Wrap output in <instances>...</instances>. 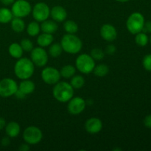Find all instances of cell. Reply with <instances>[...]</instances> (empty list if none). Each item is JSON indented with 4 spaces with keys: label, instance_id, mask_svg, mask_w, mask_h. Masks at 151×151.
I'll return each instance as SVG.
<instances>
[{
    "label": "cell",
    "instance_id": "1",
    "mask_svg": "<svg viewBox=\"0 0 151 151\" xmlns=\"http://www.w3.org/2000/svg\"><path fill=\"white\" fill-rule=\"evenodd\" d=\"M35 65L30 59L21 58L18 59L14 66V73L20 80L29 79L35 72Z\"/></svg>",
    "mask_w": 151,
    "mask_h": 151
},
{
    "label": "cell",
    "instance_id": "2",
    "mask_svg": "<svg viewBox=\"0 0 151 151\" xmlns=\"http://www.w3.org/2000/svg\"><path fill=\"white\" fill-rule=\"evenodd\" d=\"M74 90L70 83L59 81L53 87V97L60 103H68L74 97Z\"/></svg>",
    "mask_w": 151,
    "mask_h": 151
},
{
    "label": "cell",
    "instance_id": "3",
    "mask_svg": "<svg viewBox=\"0 0 151 151\" xmlns=\"http://www.w3.org/2000/svg\"><path fill=\"white\" fill-rule=\"evenodd\" d=\"M60 44L63 51L71 55L79 53L83 47L82 41L75 34H65L62 37Z\"/></svg>",
    "mask_w": 151,
    "mask_h": 151
},
{
    "label": "cell",
    "instance_id": "4",
    "mask_svg": "<svg viewBox=\"0 0 151 151\" xmlns=\"http://www.w3.org/2000/svg\"><path fill=\"white\" fill-rule=\"evenodd\" d=\"M145 19L144 16L139 12H134L128 16L126 21V27L128 32L133 35L142 32Z\"/></svg>",
    "mask_w": 151,
    "mask_h": 151
},
{
    "label": "cell",
    "instance_id": "5",
    "mask_svg": "<svg viewBox=\"0 0 151 151\" xmlns=\"http://www.w3.org/2000/svg\"><path fill=\"white\" fill-rule=\"evenodd\" d=\"M75 66L80 72L88 75L94 70L95 66V60L90 55L83 53L77 57L75 60Z\"/></svg>",
    "mask_w": 151,
    "mask_h": 151
},
{
    "label": "cell",
    "instance_id": "6",
    "mask_svg": "<svg viewBox=\"0 0 151 151\" xmlns=\"http://www.w3.org/2000/svg\"><path fill=\"white\" fill-rule=\"evenodd\" d=\"M13 17H27L32 12V6L27 0H16L12 4L11 8Z\"/></svg>",
    "mask_w": 151,
    "mask_h": 151
},
{
    "label": "cell",
    "instance_id": "7",
    "mask_svg": "<svg viewBox=\"0 0 151 151\" xmlns=\"http://www.w3.org/2000/svg\"><path fill=\"white\" fill-rule=\"evenodd\" d=\"M43 138L42 131L36 126H29L24 129L23 132V139L27 144L37 145Z\"/></svg>",
    "mask_w": 151,
    "mask_h": 151
},
{
    "label": "cell",
    "instance_id": "8",
    "mask_svg": "<svg viewBox=\"0 0 151 151\" xmlns=\"http://www.w3.org/2000/svg\"><path fill=\"white\" fill-rule=\"evenodd\" d=\"M19 88L16 81L12 78H4L0 81V97H9L13 96Z\"/></svg>",
    "mask_w": 151,
    "mask_h": 151
},
{
    "label": "cell",
    "instance_id": "9",
    "mask_svg": "<svg viewBox=\"0 0 151 151\" xmlns=\"http://www.w3.org/2000/svg\"><path fill=\"white\" fill-rule=\"evenodd\" d=\"M31 13L35 21L42 22L50 16V8L45 2H38L32 8Z\"/></svg>",
    "mask_w": 151,
    "mask_h": 151
},
{
    "label": "cell",
    "instance_id": "10",
    "mask_svg": "<svg viewBox=\"0 0 151 151\" xmlns=\"http://www.w3.org/2000/svg\"><path fill=\"white\" fill-rule=\"evenodd\" d=\"M48 53L43 47H35L30 52V60L38 67L46 66L48 62Z\"/></svg>",
    "mask_w": 151,
    "mask_h": 151
},
{
    "label": "cell",
    "instance_id": "11",
    "mask_svg": "<svg viewBox=\"0 0 151 151\" xmlns=\"http://www.w3.org/2000/svg\"><path fill=\"white\" fill-rule=\"evenodd\" d=\"M60 71L52 66L45 67L41 72V78L45 83L48 85H55L60 80Z\"/></svg>",
    "mask_w": 151,
    "mask_h": 151
},
{
    "label": "cell",
    "instance_id": "12",
    "mask_svg": "<svg viewBox=\"0 0 151 151\" xmlns=\"http://www.w3.org/2000/svg\"><path fill=\"white\" fill-rule=\"evenodd\" d=\"M86 107V102L81 97H73L67 105V110L72 115H78L82 113Z\"/></svg>",
    "mask_w": 151,
    "mask_h": 151
},
{
    "label": "cell",
    "instance_id": "13",
    "mask_svg": "<svg viewBox=\"0 0 151 151\" xmlns=\"http://www.w3.org/2000/svg\"><path fill=\"white\" fill-rule=\"evenodd\" d=\"M100 35L105 41L112 42L117 37V31L114 26L111 24H105L100 28Z\"/></svg>",
    "mask_w": 151,
    "mask_h": 151
},
{
    "label": "cell",
    "instance_id": "14",
    "mask_svg": "<svg viewBox=\"0 0 151 151\" xmlns=\"http://www.w3.org/2000/svg\"><path fill=\"white\" fill-rule=\"evenodd\" d=\"M85 129L90 134H98L103 129V122L99 118H90L86 121Z\"/></svg>",
    "mask_w": 151,
    "mask_h": 151
},
{
    "label": "cell",
    "instance_id": "15",
    "mask_svg": "<svg viewBox=\"0 0 151 151\" xmlns=\"http://www.w3.org/2000/svg\"><path fill=\"white\" fill-rule=\"evenodd\" d=\"M50 16L56 22H63L67 18V12L62 6H55L50 9Z\"/></svg>",
    "mask_w": 151,
    "mask_h": 151
},
{
    "label": "cell",
    "instance_id": "16",
    "mask_svg": "<svg viewBox=\"0 0 151 151\" xmlns=\"http://www.w3.org/2000/svg\"><path fill=\"white\" fill-rule=\"evenodd\" d=\"M5 132L6 134L10 138H14V137H18L20 134L21 127L19 123L14 121L8 122L5 125Z\"/></svg>",
    "mask_w": 151,
    "mask_h": 151
},
{
    "label": "cell",
    "instance_id": "17",
    "mask_svg": "<svg viewBox=\"0 0 151 151\" xmlns=\"http://www.w3.org/2000/svg\"><path fill=\"white\" fill-rule=\"evenodd\" d=\"M58 29L57 22L54 20H47L41 22V30L43 32L49 34H53L56 32Z\"/></svg>",
    "mask_w": 151,
    "mask_h": 151
},
{
    "label": "cell",
    "instance_id": "18",
    "mask_svg": "<svg viewBox=\"0 0 151 151\" xmlns=\"http://www.w3.org/2000/svg\"><path fill=\"white\" fill-rule=\"evenodd\" d=\"M53 41H54V37L52 34L46 33V32L38 34V38H37V44L39 47H43V48L49 47L50 44H52Z\"/></svg>",
    "mask_w": 151,
    "mask_h": 151
},
{
    "label": "cell",
    "instance_id": "19",
    "mask_svg": "<svg viewBox=\"0 0 151 151\" xmlns=\"http://www.w3.org/2000/svg\"><path fill=\"white\" fill-rule=\"evenodd\" d=\"M19 89L24 93L25 95L30 94L35 91V85L34 82L29 79L22 80L19 85Z\"/></svg>",
    "mask_w": 151,
    "mask_h": 151
},
{
    "label": "cell",
    "instance_id": "20",
    "mask_svg": "<svg viewBox=\"0 0 151 151\" xmlns=\"http://www.w3.org/2000/svg\"><path fill=\"white\" fill-rule=\"evenodd\" d=\"M8 52L10 55L11 57L13 58L19 59L22 57L23 55V50H22V47H21L20 44L18 43H12L8 48Z\"/></svg>",
    "mask_w": 151,
    "mask_h": 151
},
{
    "label": "cell",
    "instance_id": "21",
    "mask_svg": "<svg viewBox=\"0 0 151 151\" xmlns=\"http://www.w3.org/2000/svg\"><path fill=\"white\" fill-rule=\"evenodd\" d=\"M11 23V28L14 32L20 33L22 32L26 28V25H25L24 22L22 18L15 17L13 18V19L10 22Z\"/></svg>",
    "mask_w": 151,
    "mask_h": 151
},
{
    "label": "cell",
    "instance_id": "22",
    "mask_svg": "<svg viewBox=\"0 0 151 151\" xmlns=\"http://www.w3.org/2000/svg\"><path fill=\"white\" fill-rule=\"evenodd\" d=\"M76 72V67L72 65H65L60 69V74L62 78L65 79H69L75 75Z\"/></svg>",
    "mask_w": 151,
    "mask_h": 151
},
{
    "label": "cell",
    "instance_id": "23",
    "mask_svg": "<svg viewBox=\"0 0 151 151\" xmlns=\"http://www.w3.org/2000/svg\"><path fill=\"white\" fill-rule=\"evenodd\" d=\"M13 18L11 10L7 7H1L0 8V23L7 24L10 23Z\"/></svg>",
    "mask_w": 151,
    "mask_h": 151
},
{
    "label": "cell",
    "instance_id": "24",
    "mask_svg": "<svg viewBox=\"0 0 151 151\" xmlns=\"http://www.w3.org/2000/svg\"><path fill=\"white\" fill-rule=\"evenodd\" d=\"M41 31V25L38 24V22H31L30 23L28 24L27 27V32L28 35L31 37H35L38 35Z\"/></svg>",
    "mask_w": 151,
    "mask_h": 151
},
{
    "label": "cell",
    "instance_id": "25",
    "mask_svg": "<svg viewBox=\"0 0 151 151\" xmlns=\"http://www.w3.org/2000/svg\"><path fill=\"white\" fill-rule=\"evenodd\" d=\"M63 51V48H62L60 44L54 43V44H52L50 45L48 52L51 57L55 58H58L62 54Z\"/></svg>",
    "mask_w": 151,
    "mask_h": 151
},
{
    "label": "cell",
    "instance_id": "26",
    "mask_svg": "<svg viewBox=\"0 0 151 151\" xmlns=\"http://www.w3.org/2000/svg\"><path fill=\"white\" fill-rule=\"evenodd\" d=\"M70 84L74 89H80L85 84V79L82 75H75L71 78Z\"/></svg>",
    "mask_w": 151,
    "mask_h": 151
},
{
    "label": "cell",
    "instance_id": "27",
    "mask_svg": "<svg viewBox=\"0 0 151 151\" xmlns=\"http://www.w3.org/2000/svg\"><path fill=\"white\" fill-rule=\"evenodd\" d=\"M94 75L99 78H103V77L106 76L109 72V67L106 64H99L97 66H94V70H93Z\"/></svg>",
    "mask_w": 151,
    "mask_h": 151
},
{
    "label": "cell",
    "instance_id": "28",
    "mask_svg": "<svg viewBox=\"0 0 151 151\" xmlns=\"http://www.w3.org/2000/svg\"><path fill=\"white\" fill-rule=\"evenodd\" d=\"M135 42L139 47H145L149 42L148 35L142 31L136 34Z\"/></svg>",
    "mask_w": 151,
    "mask_h": 151
},
{
    "label": "cell",
    "instance_id": "29",
    "mask_svg": "<svg viewBox=\"0 0 151 151\" xmlns=\"http://www.w3.org/2000/svg\"><path fill=\"white\" fill-rule=\"evenodd\" d=\"M63 28L67 33L75 34L78 31V24L74 22L73 20L66 21L63 24Z\"/></svg>",
    "mask_w": 151,
    "mask_h": 151
},
{
    "label": "cell",
    "instance_id": "30",
    "mask_svg": "<svg viewBox=\"0 0 151 151\" xmlns=\"http://www.w3.org/2000/svg\"><path fill=\"white\" fill-rule=\"evenodd\" d=\"M90 55L94 60H101L104 58L105 52L102 49L94 48L91 51Z\"/></svg>",
    "mask_w": 151,
    "mask_h": 151
},
{
    "label": "cell",
    "instance_id": "31",
    "mask_svg": "<svg viewBox=\"0 0 151 151\" xmlns=\"http://www.w3.org/2000/svg\"><path fill=\"white\" fill-rule=\"evenodd\" d=\"M20 45L22 47L23 51L27 52H29L32 51V49L34 48L33 43L32 42V41L28 38H24L21 41Z\"/></svg>",
    "mask_w": 151,
    "mask_h": 151
},
{
    "label": "cell",
    "instance_id": "32",
    "mask_svg": "<svg viewBox=\"0 0 151 151\" xmlns=\"http://www.w3.org/2000/svg\"><path fill=\"white\" fill-rule=\"evenodd\" d=\"M142 66L146 71L151 72V54L145 55L142 59Z\"/></svg>",
    "mask_w": 151,
    "mask_h": 151
},
{
    "label": "cell",
    "instance_id": "33",
    "mask_svg": "<svg viewBox=\"0 0 151 151\" xmlns=\"http://www.w3.org/2000/svg\"><path fill=\"white\" fill-rule=\"evenodd\" d=\"M142 32L145 33H151V21H147L145 22Z\"/></svg>",
    "mask_w": 151,
    "mask_h": 151
},
{
    "label": "cell",
    "instance_id": "34",
    "mask_svg": "<svg viewBox=\"0 0 151 151\" xmlns=\"http://www.w3.org/2000/svg\"><path fill=\"white\" fill-rule=\"evenodd\" d=\"M116 48L114 45L113 44H110V45L107 46L106 49V52L109 55H113L116 52Z\"/></svg>",
    "mask_w": 151,
    "mask_h": 151
},
{
    "label": "cell",
    "instance_id": "35",
    "mask_svg": "<svg viewBox=\"0 0 151 151\" xmlns=\"http://www.w3.org/2000/svg\"><path fill=\"white\" fill-rule=\"evenodd\" d=\"M143 122H144V125L146 128H151V114L146 116L145 117Z\"/></svg>",
    "mask_w": 151,
    "mask_h": 151
},
{
    "label": "cell",
    "instance_id": "36",
    "mask_svg": "<svg viewBox=\"0 0 151 151\" xmlns=\"http://www.w3.org/2000/svg\"><path fill=\"white\" fill-rule=\"evenodd\" d=\"M1 144L3 147H7L10 144V137L8 136L6 137H3L1 141Z\"/></svg>",
    "mask_w": 151,
    "mask_h": 151
},
{
    "label": "cell",
    "instance_id": "37",
    "mask_svg": "<svg viewBox=\"0 0 151 151\" xmlns=\"http://www.w3.org/2000/svg\"><path fill=\"white\" fill-rule=\"evenodd\" d=\"M14 95L16 96V98L19 99V100H22V99H24L25 97H26V96H27V95H25V94H24V93L22 92V91H21L19 89V88H18V90H17V91H16V92L15 93Z\"/></svg>",
    "mask_w": 151,
    "mask_h": 151
},
{
    "label": "cell",
    "instance_id": "38",
    "mask_svg": "<svg viewBox=\"0 0 151 151\" xmlns=\"http://www.w3.org/2000/svg\"><path fill=\"white\" fill-rule=\"evenodd\" d=\"M30 149L29 145L25 142V144H22L19 147V150L20 151H28Z\"/></svg>",
    "mask_w": 151,
    "mask_h": 151
},
{
    "label": "cell",
    "instance_id": "39",
    "mask_svg": "<svg viewBox=\"0 0 151 151\" xmlns=\"http://www.w3.org/2000/svg\"><path fill=\"white\" fill-rule=\"evenodd\" d=\"M16 1V0H0L1 3L2 4L5 6H9V5H11V4H13V2Z\"/></svg>",
    "mask_w": 151,
    "mask_h": 151
},
{
    "label": "cell",
    "instance_id": "40",
    "mask_svg": "<svg viewBox=\"0 0 151 151\" xmlns=\"http://www.w3.org/2000/svg\"><path fill=\"white\" fill-rule=\"evenodd\" d=\"M5 125H6L5 119L2 117H0V131L2 130L3 128H5Z\"/></svg>",
    "mask_w": 151,
    "mask_h": 151
},
{
    "label": "cell",
    "instance_id": "41",
    "mask_svg": "<svg viewBox=\"0 0 151 151\" xmlns=\"http://www.w3.org/2000/svg\"><path fill=\"white\" fill-rule=\"evenodd\" d=\"M115 1H118V2H127V1H130V0H115Z\"/></svg>",
    "mask_w": 151,
    "mask_h": 151
},
{
    "label": "cell",
    "instance_id": "42",
    "mask_svg": "<svg viewBox=\"0 0 151 151\" xmlns=\"http://www.w3.org/2000/svg\"><path fill=\"white\" fill-rule=\"evenodd\" d=\"M149 41H150V44H151V33H150V38H149Z\"/></svg>",
    "mask_w": 151,
    "mask_h": 151
}]
</instances>
